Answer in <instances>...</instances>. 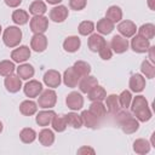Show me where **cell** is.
<instances>
[{
    "mask_svg": "<svg viewBox=\"0 0 155 155\" xmlns=\"http://www.w3.org/2000/svg\"><path fill=\"white\" fill-rule=\"evenodd\" d=\"M116 121L119 122L121 130L126 134H133L139 130V121L132 115L131 111L127 109H120L116 114Z\"/></svg>",
    "mask_w": 155,
    "mask_h": 155,
    "instance_id": "6da1fadb",
    "label": "cell"
},
{
    "mask_svg": "<svg viewBox=\"0 0 155 155\" xmlns=\"http://www.w3.org/2000/svg\"><path fill=\"white\" fill-rule=\"evenodd\" d=\"M22 35L23 34H22V30L19 29V27H17V25H10L2 33V41H4V44L7 47L15 48V47H17L21 44Z\"/></svg>",
    "mask_w": 155,
    "mask_h": 155,
    "instance_id": "7a4b0ae2",
    "label": "cell"
},
{
    "mask_svg": "<svg viewBox=\"0 0 155 155\" xmlns=\"http://www.w3.org/2000/svg\"><path fill=\"white\" fill-rule=\"evenodd\" d=\"M57 103V93L53 88L42 90L38 96V107L41 109H52Z\"/></svg>",
    "mask_w": 155,
    "mask_h": 155,
    "instance_id": "3957f363",
    "label": "cell"
},
{
    "mask_svg": "<svg viewBox=\"0 0 155 155\" xmlns=\"http://www.w3.org/2000/svg\"><path fill=\"white\" fill-rule=\"evenodd\" d=\"M29 28L34 34H45L48 29V18L46 16H33L29 19Z\"/></svg>",
    "mask_w": 155,
    "mask_h": 155,
    "instance_id": "277c9868",
    "label": "cell"
},
{
    "mask_svg": "<svg viewBox=\"0 0 155 155\" xmlns=\"http://www.w3.org/2000/svg\"><path fill=\"white\" fill-rule=\"evenodd\" d=\"M65 104L73 111H78V110L82 109V107H84V97H82L81 92L71 91L70 93H68L67 97H65Z\"/></svg>",
    "mask_w": 155,
    "mask_h": 155,
    "instance_id": "5b68a950",
    "label": "cell"
},
{
    "mask_svg": "<svg viewBox=\"0 0 155 155\" xmlns=\"http://www.w3.org/2000/svg\"><path fill=\"white\" fill-rule=\"evenodd\" d=\"M30 48L27 45H18L17 47H15L11 52V59L15 63H24L30 58Z\"/></svg>",
    "mask_w": 155,
    "mask_h": 155,
    "instance_id": "8992f818",
    "label": "cell"
},
{
    "mask_svg": "<svg viewBox=\"0 0 155 155\" xmlns=\"http://www.w3.org/2000/svg\"><path fill=\"white\" fill-rule=\"evenodd\" d=\"M69 16V10L67 6L64 5H54V7H52L50 10V19L54 23H62L64 22Z\"/></svg>",
    "mask_w": 155,
    "mask_h": 155,
    "instance_id": "52a82bcc",
    "label": "cell"
},
{
    "mask_svg": "<svg viewBox=\"0 0 155 155\" xmlns=\"http://www.w3.org/2000/svg\"><path fill=\"white\" fill-rule=\"evenodd\" d=\"M150 46V40L138 35V34H134L132 36V40H131V48L133 50V52L136 53H145L148 51Z\"/></svg>",
    "mask_w": 155,
    "mask_h": 155,
    "instance_id": "ba28073f",
    "label": "cell"
},
{
    "mask_svg": "<svg viewBox=\"0 0 155 155\" xmlns=\"http://www.w3.org/2000/svg\"><path fill=\"white\" fill-rule=\"evenodd\" d=\"M110 48L113 50L114 53H117V54H121L124 52H126L128 50V40L126 38H124L122 35H114L111 41H110Z\"/></svg>",
    "mask_w": 155,
    "mask_h": 155,
    "instance_id": "9c48e42d",
    "label": "cell"
},
{
    "mask_svg": "<svg viewBox=\"0 0 155 155\" xmlns=\"http://www.w3.org/2000/svg\"><path fill=\"white\" fill-rule=\"evenodd\" d=\"M44 84L48 87V88H56L61 85L62 82V75L58 70L54 69H50L44 74Z\"/></svg>",
    "mask_w": 155,
    "mask_h": 155,
    "instance_id": "30bf717a",
    "label": "cell"
},
{
    "mask_svg": "<svg viewBox=\"0 0 155 155\" xmlns=\"http://www.w3.org/2000/svg\"><path fill=\"white\" fill-rule=\"evenodd\" d=\"M117 31L120 33V35L128 39V38H132L134 34H137V27H136L134 22H132L130 19H124V21L119 22Z\"/></svg>",
    "mask_w": 155,
    "mask_h": 155,
    "instance_id": "8fae6325",
    "label": "cell"
},
{
    "mask_svg": "<svg viewBox=\"0 0 155 155\" xmlns=\"http://www.w3.org/2000/svg\"><path fill=\"white\" fill-rule=\"evenodd\" d=\"M42 91V84L38 80L30 79L27 81V84L23 86V92L27 97L29 98H35L38 97Z\"/></svg>",
    "mask_w": 155,
    "mask_h": 155,
    "instance_id": "7c38bea8",
    "label": "cell"
},
{
    "mask_svg": "<svg viewBox=\"0 0 155 155\" xmlns=\"http://www.w3.org/2000/svg\"><path fill=\"white\" fill-rule=\"evenodd\" d=\"M4 85H5V88L7 92L17 93L22 88V79L16 74H11V75L5 76Z\"/></svg>",
    "mask_w": 155,
    "mask_h": 155,
    "instance_id": "4fadbf2b",
    "label": "cell"
},
{
    "mask_svg": "<svg viewBox=\"0 0 155 155\" xmlns=\"http://www.w3.org/2000/svg\"><path fill=\"white\" fill-rule=\"evenodd\" d=\"M47 36L45 34H34L30 39V48L35 52H44L47 48Z\"/></svg>",
    "mask_w": 155,
    "mask_h": 155,
    "instance_id": "5bb4252c",
    "label": "cell"
},
{
    "mask_svg": "<svg viewBox=\"0 0 155 155\" xmlns=\"http://www.w3.org/2000/svg\"><path fill=\"white\" fill-rule=\"evenodd\" d=\"M80 79H81V78H80L79 74L74 70L73 67H69L68 69H65L64 73H63V76H62V80H63L64 85H65L67 87H70V88L76 87Z\"/></svg>",
    "mask_w": 155,
    "mask_h": 155,
    "instance_id": "9a60e30c",
    "label": "cell"
},
{
    "mask_svg": "<svg viewBox=\"0 0 155 155\" xmlns=\"http://www.w3.org/2000/svg\"><path fill=\"white\" fill-rule=\"evenodd\" d=\"M128 87H130V91L131 92L140 93L145 88V78L142 74H133L130 78Z\"/></svg>",
    "mask_w": 155,
    "mask_h": 155,
    "instance_id": "2e32d148",
    "label": "cell"
},
{
    "mask_svg": "<svg viewBox=\"0 0 155 155\" xmlns=\"http://www.w3.org/2000/svg\"><path fill=\"white\" fill-rule=\"evenodd\" d=\"M54 115H56V113L52 109H42L39 113H36L35 122L41 127H46V126L51 125V121Z\"/></svg>",
    "mask_w": 155,
    "mask_h": 155,
    "instance_id": "e0dca14e",
    "label": "cell"
},
{
    "mask_svg": "<svg viewBox=\"0 0 155 155\" xmlns=\"http://www.w3.org/2000/svg\"><path fill=\"white\" fill-rule=\"evenodd\" d=\"M105 42L107 40L103 38V35L98 33H92L87 39V46L92 52H98L104 46Z\"/></svg>",
    "mask_w": 155,
    "mask_h": 155,
    "instance_id": "ac0fdd59",
    "label": "cell"
},
{
    "mask_svg": "<svg viewBox=\"0 0 155 155\" xmlns=\"http://www.w3.org/2000/svg\"><path fill=\"white\" fill-rule=\"evenodd\" d=\"M81 46V40L79 36L76 35H70V36H67L63 41V48L64 51L69 52V53H74L76 52Z\"/></svg>",
    "mask_w": 155,
    "mask_h": 155,
    "instance_id": "d6986e66",
    "label": "cell"
},
{
    "mask_svg": "<svg viewBox=\"0 0 155 155\" xmlns=\"http://www.w3.org/2000/svg\"><path fill=\"white\" fill-rule=\"evenodd\" d=\"M96 85H98V80L97 78L92 76V75H86V76H82L80 80H79V90L81 93H87L91 88H93Z\"/></svg>",
    "mask_w": 155,
    "mask_h": 155,
    "instance_id": "ffe728a7",
    "label": "cell"
},
{
    "mask_svg": "<svg viewBox=\"0 0 155 155\" xmlns=\"http://www.w3.org/2000/svg\"><path fill=\"white\" fill-rule=\"evenodd\" d=\"M114 28H115V24L111 21H109L108 18H105V17L104 18H101L97 22V24H94V29H97V33L101 34V35H108V34H110L114 30Z\"/></svg>",
    "mask_w": 155,
    "mask_h": 155,
    "instance_id": "44dd1931",
    "label": "cell"
},
{
    "mask_svg": "<svg viewBox=\"0 0 155 155\" xmlns=\"http://www.w3.org/2000/svg\"><path fill=\"white\" fill-rule=\"evenodd\" d=\"M35 74V69L31 64L29 63H21L17 67V75L22 79V80H30Z\"/></svg>",
    "mask_w": 155,
    "mask_h": 155,
    "instance_id": "7402d4cb",
    "label": "cell"
},
{
    "mask_svg": "<svg viewBox=\"0 0 155 155\" xmlns=\"http://www.w3.org/2000/svg\"><path fill=\"white\" fill-rule=\"evenodd\" d=\"M19 111L24 116H31L38 113V103L31 99H25L19 104Z\"/></svg>",
    "mask_w": 155,
    "mask_h": 155,
    "instance_id": "603a6c76",
    "label": "cell"
},
{
    "mask_svg": "<svg viewBox=\"0 0 155 155\" xmlns=\"http://www.w3.org/2000/svg\"><path fill=\"white\" fill-rule=\"evenodd\" d=\"M81 116V121H82V125L87 128H96L98 125H99V119L96 117L90 110H84L81 111L80 114Z\"/></svg>",
    "mask_w": 155,
    "mask_h": 155,
    "instance_id": "cb8c5ba5",
    "label": "cell"
},
{
    "mask_svg": "<svg viewBox=\"0 0 155 155\" xmlns=\"http://www.w3.org/2000/svg\"><path fill=\"white\" fill-rule=\"evenodd\" d=\"M38 138H39L40 144L44 145V147H51L54 143V133H53V131L50 130V128H46V127H44L39 132Z\"/></svg>",
    "mask_w": 155,
    "mask_h": 155,
    "instance_id": "d4e9b609",
    "label": "cell"
},
{
    "mask_svg": "<svg viewBox=\"0 0 155 155\" xmlns=\"http://www.w3.org/2000/svg\"><path fill=\"white\" fill-rule=\"evenodd\" d=\"M150 149H151V144L148 139L138 138L133 142V151L138 155H145L150 151Z\"/></svg>",
    "mask_w": 155,
    "mask_h": 155,
    "instance_id": "484cf974",
    "label": "cell"
},
{
    "mask_svg": "<svg viewBox=\"0 0 155 155\" xmlns=\"http://www.w3.org/2000/svg\"><path fill=\"white\" fill-rule=\"evenodd\" d=\"M107 97V91L104 87H102L101 85H96L93 88H91L88 92H87V98L91 101V102H94V101H99V102H103Z\"/></svg>",
    "mask_w": 155,
    "mask_h": 155,
    "instance_id": "4316f807",
    "label": "cell"
},
{
    "mask_svg": "<svg viewBox=\"0 0 155 155\" xmlns=\"http://www.w3.org/2000/svg\"><path fill=\"white\" fill-rule=\"evenodd\" d=\"M104 101H105V108H107V111H108V113H110V114H116V113L121 109L120 103H119V97H117V94H114V93L108 94Z\"/></svg>",
    "mask_w": 155,
    "mask_h": 155,
    "instance_id": "83f0119b",
    "label": "cell"
},
{
    "mask_svg": "<svg viewBox=\"0 0 155 155\" xmlns=\"http://www.w3.org/2000/svg\"><path fill=\"white\" fill-rule=\"evenodd\" d=\"M131 113L134 115V117L139 122H147L153 116V113H151V110L149 108V104H145V105H143V107H140V108H138V109H136V110H133Z\"/></svg>",
    "mask_w": 155,
    "mask_h": 155,
    "instance_id": "f1b7e54d",
    "label": "cell"
},
{
    "mask_svg": "<svg viewBox=\"0 0 155 155\" xmlns=\"http://www.w3.org/2000/svg\"><path fill=\"white\" fill-rule=\"evenodd\" d=\"M105 18H108L109 21H111L114 24L119 23L122 19V10L120 6L116 5H111L108 7L107 12H105Z\"/></svg>",
    "mask_w": 155,
    "mask_h": 155,
    "instance_id": "f546056e",
    "label": "cell"
},
{
    "mask_svg": "<svg viewBox=\"0 0 155 155\" xmlns=\"http://www.w3.org/2000/svg\"><path fill=\"white\" fill-rule=\"evenodd\" d=\"M47 11V6L42 0H34L29 5V13L33 16H42Z\"/></svg>",
    "mask_w": 155,
    "mask_h": 155,
    "instance_id": "4dcf8cb0",
    "label": "cell"
},
{
    "mask_svg": "<svg viewBox=\"0 0 155 155\" xmlns=\"http://www.w3.org/2000/svg\"><path fill=\"white\" fill-rule=\"evenodd\" d=\"M12 21L15 24L17 25H24L29 22V13L25 11V10H21V8H17L12 12Z\"/></svg>",
    "mask_w": 155,
    "mask_h": 155,
    "instance_id": "1f68e13d",
    "label": "cell"
},
{
    "mask_svg": "<svg viewBox=\"0 0 155 155\" xmlns=\"http://www.w3.org/2000/svg\"><path fill=\"white\" fill-rule=\"evenodd\" d=\"M51 126H52V130L56 131V132H64L68 127V124H67V120H65V116L64 115H54L52 121H51Z\"/></svg>",
    "mask_w": 155,
    "mask_h": 155,
    "instance_id": "d6a6232c",
    "label": "cell"
},
{
    "mask_svg": "<svg viewBox=\"0 0 155 155\" xmlns=\"http://www.w3.org/2000/svg\"><path fill=\"white\" fill-rule=\"evenodd\" d=\"M88 110L98 119H102L107 114V108H105V104H103V102H99V101H94L90 104V108Z\"/></svg>",
    "mask_w": 155,
    "mask_h": 155,
    "instance_id": "836d02e7",
    "label": "cell"
},
{
    "mask_svg": "<svg viewBox=\"0 0 155 155\" xmlns=\"http://www.w3.org/2000/svg\"><path fill=\"white\" fill-rule=\"evenodd\" d=\"M137 31H138V35L148 40H151L155 36V25L153 23H145V24H142L139 28H137Z\"/></svg>",
    "mask_w": 155,
    "mask_h": 155,
    "instance_id": "e575fe53",
    "label": "cell"
},
{
    "mask_svg": "<svg viewBox=\"0 0 155 155\" xmlns=\"http://www.w3.org/2000/svg\"><path fill=\"white\" fill-rule=\"evenodd\" d=\"M36 137H38V134H36L35 130L31 128V127H24V128H22L21 132H19V138H21V140H22L23 143H25V144L33 143V142L36 139Z\"/></svg>",
    "mask_w": 155,
    "mask_h": 155,
    "instance_id": "d590c367",
    "label": "cell"
},
{
    "mask_svg": "<svg viewBox=\"0 0 155 155\" xmlns=\"http://www.w3.org/2000/svg\"><path fill=\"white\" fill-rule=\"evenodd\" d=\"M140 73L147 79H154L155 78V65L149 59H144L140 64Z\"/></svg>",
    "mask_w": 155,
    "mask_h": 155,
    "instance_id": "8d00e7d4",
    "label": "cell"
},
{
    "mask_svg": "<svg viewBox=\"0 0 155 155\" xmlns=\"http://www.w3.org/2000/svg\"><path fill=\"white\" fill-rule=\"evenodd\" d=\"M64 116H65V120H67L68 126H70L73 128H80V127H82V121H81L80 114H78V113H75V111L71 110L70 113L65 114Z\"/></svg>",
    "mask_w": 155,
    "mask_h": 155,
    "instance_id": "74e56055",
    "label": "cell"
},
{
    "mask_svg": "<svg viewBox=\"0 0 155 155\" xmlns=\"http://www.w3.org/2000/svg\"><path fill=\"white\" fill-rule=\"evenodd\" d=\"M73 68L79 74L80 78L86 76V75H90V73H91V65L87 62H85V61H76L74 63Z\"/></svg>",
    "mask_w": 155,
    "mask_h": 155,
    "instance_id": "f35d334b",
    "label": "cell"
},
{
    "mask_svg": "<svg viewBox=\"0 0 155 155\" xmlns=\"http://www.w3.org/2000/svg\"><path fill=\"white\" fill-rule=\"evenodd\" d=\"M15 69H16V65L13 61L4 59L0 62V75L1 76H7V75L13 74Z\"/></svg>",
    "mask_w": 155,
    "mask_h": 155,
    "instance_id": "ab89813d",
    "label": "cell"
},
{
    "mask_svg": "<svg viewBox=\"0 0 155 155\" xmlns=\"http://www.w3.org/2000/svg\"><path fill=\"white\" fill-rule=\"evenodd\" d=\"M78 31L82 36L91 35L94 31V23L92 21H82L78 27Z\"/></svg>",
    "mask_w": 155,
    "mask_h": 155,
    "instance_id": "60d3db41",
    "label": "cell"
},
{
    "mask_svg": "<svg viewBox=\"0 0 155 155\" xmlns=\"http://www.w3.org/2000/svg\"><path fill=\"white\" fill-rule=\"evenodd\" d=\"M117 97H119L120 107H121L122 109L130 108V104H131V101H132V92H131L130 90H124Z\"/></svg>",
    "mask_w": 155,
    "mask_h": 155,
    "instance_id": "b9f144b4",
    "label": "cell"
},
{
    "mask_svg": "<svg viewBox=\"0 0 155 155\" xmlns=\"http://www.w3.org/2000/svg\"><path fill=\"white\" fill-rule=\"evenodd\" d=\"M113 50L110 48V45L108 44V42H105L104 44V46L98 51V54H99V57L103 59V61H109L111 57H113Z\"/></svg>",
    "mask_w": 155,
    "mask_h": 155,
    "instance_id": "7bdbcfd3",
    "label": "cell"
},
{
    "mask_svg": "<svg viewBox=\"0 0 155 155\" xmlns=\"http://www.w3.org/2000/svg\"><path fill=\"white\" fill-rule=\"evenodd\" d=\"M87 0H69V7L74 11H81L86 7Z\"/></svg>",
    "mask_w": 155,
    "mask_h": 155,
    "instance_id": "ee69618b",
    "label": "cell"
},
{
    "mask_svg": "<svg viewBox=\"0 0 155 155\" xmlns=\"http://www.w3.org/2000/svg\"><path fill=\"white\" fill-rule=\"evenodd\" d=\"M94 153H96L94 149L91 147H87V145H84V147L78 149V154H80V155H84V154H92L93 155Z\"/></svg>",
    "mask_w": 155,
    "mask_h": 155,
    "instance_id": "f6af8a7d",
    "label": "cell"
},
{
    "mask_svg": "<svg viewBox=\"0 0 155 155\" xmlns=\"http://www.w3.org/2000/svg\"><path fill=\"white\" fill-rule=\"evenodd\" d=\"M5 1V4L8 6V7H11V8H17L21 4H22V0H4Z\"/></svg>",
    "mask_w": 155,
    "mask_h": 155,
    "instance_id": "bcb514c9",
    "label": "cell"
},
{
    "mask_svg": "<svg viewBox=\"0 0 155 155\" xmlns=\"http://www.w3.org/2000/svg\"><path fill=\"white\" fill-rule=\"evenodd\" d=\"M147 52L149 53V61H150L151 63H155V46H151V45H150Z\"/></svg>",
    "mask_w": 155,
    "mask_h": 155,
    "instance_id": "7dc6e473",
    "label": "cell"
},
{
    "mask_svg": "<svg viewBox=\"0 0 155 155\" xmlns=\"http://www.w3.org/2000/svg\"><path fill=\"white\" fill-rule=\"evenodd\" d=\"M148 6L151 11H155V0H148Z\"/></svg>",
    "mask_w": 155,
    "mask_h": 155,
    "instance_id": "c3c4849f",
    "label": "cell"
},
{
    "mask_svg": "<svg viewBox=\"0 0 155 155\" xmlns=\"http://www.w3.org/2000/svg\"><path fill=\"white\" fill-rule=\"evenodd\" d=\"M46 2H48L50 5H58L59 2H62V0H46Z\"/></svg>",
    "mask_w": 155,
    "mask_h": 155,
    "instance_id": "681fc988",
    "label": "cell"
},
{
    "mask_svg": "<svg viewBox=\"0 0 155 155\" xmlns=\"http://www.w3.org/2000/svg\"><path fill=\"white\" fill-rule=\"evenodd\" d=\"M2 130H4V125H2V122L0 121V133L2 132Z\"/></svg>",
    "mask_w": 155,
    "mask_h": 155,
    "instance_id": "f907efd6",
    "label": "cell"
},
{
    "mask_svg": "<svg viewBox=\"0 0 155 155\" xmlns=\"http://www.w3.org/2000/svg\"><path fill=\"white\" fill-rule=\"evenodd\" d=\"M0 35H1V25H0Z\"/></svg>",
    "mask_w": 155,
    "mask_h": 155,
    "instance_id": "816d5d0a",
    "label": "cell"
}]
</instances>
